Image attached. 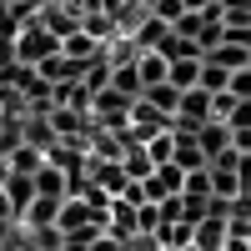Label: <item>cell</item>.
<instances>
[{
  "label": "cell",
  "mask_w": 251,
  "mask_h": 251,
  "mask_svg": "<svg viewBox=\"0 0 251 251\" xmlns=\"http://www.w3.org/2000/svg\"><path fill=\"white\" fill-rule=\"evenodd\" d=\"M35 166H40L35 151H15V171H35Z\"/></svg>",
  "instance_id": "277c9868"
},
{
  "label": "cell",
  "mask_w": 251,
  "mask_h": 251,
  "mask_svg": "<svg viewBox=\"0 0 251 251\" xmlns=\"http://www.w3.org/2000/svg\"><path fill=\"white\" fill-rule=\"evenodd\" d=\"M226 91H231L236 100H251V66H241V71H231V86H226Z\"/></svg>",
  "instance_id": "7a4b0ae2"
},
{
  "label": "cell",
  "mask_w": 251,
  "mask_h": 251,
  "mask_svg": "<svg viewBox=\"0 0 251 251\" xmlns=\"http://www.w3.org/2000/svg\"><path fill=\"white\" fill-rule=\"evenodd\" d=\"M91 35H66V55H91Z\"/></svg>",
  "instance_id": "3957f363"
},
{
  "label": "cell",
  "mask_w": 251,
  "mask_h": 251,
  "mask_svg": "<svg viewBox=\"0 0 251 251\" xmlns=\"http://www.w3.org/2000/svg\"><path fill=\"white\" fill-rule=\"evenodd\" d=\"M196 146H201L206 161H221L226 151H236V146H231V126H226V121H206L196 131Z\"/></svg>",
  "instance_id": "6da1fadb"
},
{
  "label": "cell",
  "mask_w": 251,
  "mask_h": 251,
  "mask_svg": "<svg viewBox=\"0 0 251 251\" xmlns=\"http://www.w3.org/2000/svg\"><path fill=\"white\" fill-rule=\"evenodd\" d=\"M5 211H10V206H5V191H0V216H5Z\"/></svg>",
  "instance_id": "5b68a950"
}]
</instances>
